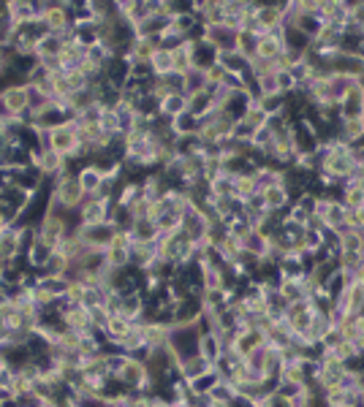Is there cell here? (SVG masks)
I'll use <instances>...</instances> for the list:
<instances>
[{"instance_id": "1", "label": "cell", "mask_w": 364, "mask_h": 407, "mask_svg": "<svg viewBox=\"0 0 364 407\" xmlns=\"http://www.w3.org/2000/svg\"><path fill=\"white\" fill-rule=\"evenodd\" d=\"M199 340H201V331L196 323H182V326H172L169 328V351L177 356V362H185L190 356L199 353Z\"/></svg>"}, {"instance_id": "2", "label": "cell", "mask_w": 364, "mask_h": 407, "mask_svg": "<svg viewBox=\"0 0 364 407\" xmlns=\"http://www.w3.org/2000/svg\"><path fill=\"white\" fill-rule=\"evenodd\" d=\"M114 380H117L125 391L152 394V377H150V372H147V364L139 362V359H131V356H128V362H125V366L117 372Z\"/></svg>"}, {"instance_id": "3", "label": "cell", "mask_w": 364, "mask_h": 407, "mask_svg": "<svg viewBox=\"0 0 364 407\" xmlns=\"http://www.w3.org/2000/svg\"><path fill=\"white\" fill-rule=\"evenodd\" d=\"M321 169L318 171H326L329 177H334V180L340 182H348L351 177H354V171H356V160L351 158V152H329V149H323L321 147Z\"/></svg>"}, {"instance_id": "4", "label": "cell", "mask_w": 364, "mask_h": 407, "mask_svg": "<svg viewBox=\"0 0 364 407\" xmlns=\"http://www.w3.org/2000/svg\"><path fill=\"white\" fill-rule=\"evenodd\" d=\"M41 22H44L46 33H52V36H68L71 28H74V17H71V11L65 8V0L46 3V14Z\"/></svg>"}, {"instance_id": "5", "label": "cell", "mask_w": 364, "mask_h": 407, "mask_svg": "<svg viewBox=\"0 0 364 407\" xmlns=\"http://www.w3.org/2000/svg\"><path fill=\"white\" fill-rule=\"evenodd\" d=\"M65 233H68V231H65V223H63L60 215L46 212L44 218H41V223H39V242L46 244L49 250H57V247L63 244Z\"/></svg>"}, {"instance_id": "6", "label": "cell", "mask_w": 364, "mask_h": 407, "mask_svg": "<svg viewBox=\"0 0 364 407\" xmlns=\"http://www.w3.org/2000/svg\"><path fill=\"white\" fill-rule=\"evenodd\" d=\"M0 98H3V106H6L8 117L22 120V117L30 112V103H28V87H25V85H8V87H3Z\"/></svg>"}, {"instance_id": "7", "label": "cell", "mask_w": 364, "mask_h": 407, "mask_svg": "<svg viewBox=\"0 0 364 407\" xmlns=\"http://www.w3.org/2000/svg\"><path fill=\"white\" fill-rule=\"evenodd\" d=\"M79 233H82V242H85L90 250H109V244H112L117 228L112 226V223H101V226H82Z\"/></svg>"}, {"instance_id": "8", "label": "cell", "mask_w": 364, "mask_h": 407, "mask_svg": "<svg viewBox=\"0 0 364 407\" xmlns=\"http://www.w3.org/2000/svg\"><path fill=\"white\" fill-rule=\"evenodd\" d=\"M201 41L210 44L218 52H228L236 46V30H231L226 25H212V28H201Z\"/></svg>"}, {"instance_id": "9", "label": "cell", "mask_w": 364, "mask_h": 407, "mask_svg": "<svg viewBox=\"0 0 364 407\" xmlns=\"http://www.w3.org/2000/svg\"><path fill=\"white\" fill-rule=\"evenodd\" d=\"M337 114H340V120H362L364 114V87L356 82L348 95L337 103Z\"/></svg>"}, {"instance_id": "10", "label": "cell", "mask_w": 364, "mask_h": 407, "mask_svg": "<svg viewBox=\"0 0 364 407\" xmlns=\"http://www.w3.org/2000/svg\"><path fill=\"white\" fill-rule=\"evenodd\" d=\"M264 345H267L264 331H259V328H245V331L234 340V353L242 356V359H247V356H253L256 351H261Z\"/></svg>"}, {"instance_id": "11", "label": "cell", "mask_w": 364, "mask_h": 407, "mask_svg": "<svg viewBox=\"0 0 364 407\" xmlns=\"http://www.w3.org/2000/svg\"><path fill=\"white\" fill-rule=\"evenodd\" d=\"M22 258V242H19V231L17 226L0 228V264L17 261Z\"/></svg>"}, {"instance_id": "12", "label": "cell", "mask_w": 364, "mask_h": 407, "mask_svg": "<svg viewBox=\"0 0 364 407\" xmlns=\"http://www.w3.org/2000/svg\"><path fill=\"white\" fill-rule=\"evenodd\" d=\"M283 49H285V44H283V30H277V33H261L259 41H256V57L274 63L283 54Z\"/></svg>"}, {"instance_id": "13", "label": "cell", "mask_w": 364, "mask_h": 407, "mask_svg": "<svg viewBox=\"0 0 364 407\" xmlns=\"http://www.w3.org/2000/svg\"><path fill=\"white\" fill-rule=\"evenodd\" d=\"M264 204H267V215H283L294 204V198L285 185H272L264 190Z\"/></svg>"}, {"instance_id": "14", "label": "cell", "mask_w": 364, "mask_h": 407, "mask_svg": "<svg viewBox=\"0 0 364 407\" xmlns=\"http://www.w3.org/2000/svg\"><path fill=\"white\" fill-rule=\"evenodd\" d=\"M144 307H147V296H144L141 288L128 291V293L120 296V315L128 317V320H139L144 315Z\"/></svg>"}, {"instance_id": "15", "label": "cell", "mask_w": 364, "mask_h": 407, "mask_svg": "<svg viewBox=\"0 0 364 407\" xmlns=\"http://www.w3.org/2000/svg\"><path fill=\"white\" fill-rule=\"evenodd\" d=\"M185 112H188V95L185 92H169L158 103V117L161 120H174Z\"/></svg>"}, {"instance_id": "16", "label": "cell", "mask_w": 364, "mask_h": 407, "mask_svg": "<svg viewBox=\"0 0 364 407\" xmlns=\"http://www.w3.org/2000/svg\"><path fill=\"white\" fill-rule=\"evenodd\" d=\"M77 182H79V187H82V193L85 196H98V190L103 187V171L98 169V166H92V163H88V166H82L79 171H77Z\"/></svg>"}, {"instance_id": "17", "label": "cell", "mask_w": 364, "mask_h": 407, "mask_svg": "<svg viewBox=\"0 0 364 407\" xmlns=\"http://www.w3.org/2000/svg\"><path fill=\"white\" fill-rule=\"evenodd\" d=\"M131 331H134V320L123 317L120 313L109 317V323L103 326V334H106V340H109V345H112V348H114L117 342H123V340H125ZM114 351H117V348H114Z\"/></svg>"}, {"instance_id": "18", "label": "cell", "mask_w": 364, "mask_h": 407, "mask_svg": "<svg viewBox=\"0 0 364 407\" xmlns=\"http://www.w3.org/2000/svg\"><path fill=\"white\" fill-rule=\"evenodd\" d=\"M256 19L261 25V33H277V30H283V17H280V11H277L274 3H259Z\"/></svg>"}, {"instance_id": "19", "label": "cell", "mask_w": 364, "mask_h": 407, "mask_svg": "<svg viewBox=\"0 0 364 407\" xmlns=\"http://www.w3.org/2000/svg\"><path fill=\"white\" fill-rule=\"evenodd\" d=\"M247 57H242L236 49L228 52H218V65L226 71L228 76H247Z\"/></svg>"}, {"instance_id": "20", "label": "cell", "mask_w": 364, "mask_h": 407, "mask_svg": "<svg viewBox=\"0 0 364 407\" xmlns=\"http://www.w3.org/2000/svg\"><path fill=\"white\" fill-rule=\"evenodd\" d=\"M218 63V49H212L210 44H204L201 39H196V46H193V54H190V68L196 71H207L210 65Z\"/></svg>"}, {"instance_id": "21", "label": "cell", "mask_w": 364, "mask_h": 407, "mask_svg": "<svg viewBox=\"0 0 364 407\" xmlns=\"http://www.w3.org/2000/svg\"><path fill=\"white\" fill-rule=\"evenodd\" d=\"M199 353L207 359L210 364H215L223 356V342H221V334L218 331H204L201 340H199Z\"/></svg>"}, {"instance_id": "22", "label": "cell", "mask_w": 364, "mask_h": 407, "mask_svg": "<svg viewBox=\"0 0 364 407\" xmlns=\"http://www.w3.org/2000/svg\"><path fill=\"white\" fill-rule=\"evenodd\" d=\"M155 258H158V244L155 242H136L131 247V267H136V269L144 271Z\"/></svg>"}, {"instance_id": "23", "label": "cell", "mask_w": 364, "mask_h": 407, "mask_svg": "<svg viewBox=\"0 0 364 407\" xmlns=\"http://www.w3.org/2000/svg\"><path fill=\"white\" fill-rule=\"evenodd\" d=\"M242 253L245 255H253V258H264L270 253V236L261 233V231H250L242 239Z\"/></svg>"}, {"instance_id": "24", "label": "cell", "mask_w": 364, "mask_h": 407, "mask_svg": "<svg viewBox=\"0 0 364 407\" xmlns=\"http://www.w3.org/2000/svg\"><path fill=\"white\" fill-rule=\"evenodd\" d=\"M337 198L343 201L345 209H356V207H364V187L359 182H343L337 187Z\"/></svg>"}, {"instance_id": "25", "label": "cell", "mask_w": 364, "mask_h": 407, "mask_svg": "<svg viewBox=\"0 0 364 407\" xmlns=\"http://www.w3.org/2000/svg\"><path fill=\"white\" fill-rule=\"evenodd\" d=\"M283 44L288 52H296V54H305V52H310V46H313V39L310 36H305L299 28H283Z\"/></svg>"}, {"instance_id": "26", "label": "cell", "mask_w": 364, "mask_h": 407, "mask_svg": "<svg viewBox=\"0 0 364 407\" xmlns=\"http://www.w3.org/2000/svg\"><path fill=\"white\" fill-rule=\"evenodd\" d=\"M212 369V364L207 362L201 353H196V356H190V359H185V362H180V375L182 380H196V377H201V375H207Z\"/></svg>"}, {"instance_id": "27", "label": "cell", "mask_w": 364, "mask_h": 407, "mask_svg": "<svg viewBox=\"0 0 364 407\" xmlns=\"http://www.w3.org/2000/svg\"><path fill=\"white\" fill-rule=\"evenodd\" d=\"M277 293L285 304H296V302H305L307 293L302 288V280H277Z\"/></svg>"}, {"instance_id": "28", "label": "cell", "mask_w": 364, "mask_h": 407, "mask_svg": "<svg viewBox=\"0 0 364 407\" xmlns=\"http://www.w3.org/2000/svg\"><path fill=\"white\" fill-rule=\"evenodd\" d=\"M334 136L345 144H356V141H364V125L362 120H340L337 123V131Z\"/></svg>"}, {"instance_id": "29", "label": "cell", "mask_w": 364, "mask_h": 407, "mask_svg": "<svg viewBox=\"0 0 364 407\" xmlns=\"http://www.w3.org/2000/svg\"><path fill=\"white\" fill-rule=\"evenodd\" d=\"M169 125H172V134L177 136V138H182V136H196L199 134V128H201L199 117L190 114V112H185V114H180V117L169 120Z\"/></svg>"}, {"instance_id": "30", "label": "cell", "mask_w": 364, "mask_h": 407, "mask_svg": "<svg viewBox=\"0 0 364 407\" xmlns=\"http://www.w3.org/2000/svg\"><path fill=\"white\" fill-rule=\"evenodd\" d=\"M8 19H11V25L36 22V17H33V3H28V0H11V3H8Z\"/></svg>"}, {"instance_id": "31", "label": "cell", "mask_w": 364, "mask_h": 407, "mask_svg": "<svg viewBox=\"0 0 364 407\" xmlns=\"http://www.w3.org/2000/svg\"><path fill=\"white\" fill-rule=\"evenodd\" d=\"M158 226H155V220L152 218H141V220H134V226H131V236H134V244L136 242H155L158 239Z\"/></svg>"}, {"instance_id": "32", "label": "cell", "mask_w": 364, "mask_h": 407, "mask_svg": "<svg viewBox=\"0 0 364 407\" xmlns=\"http://www.w3.org/2000/svg\"><path fill=\"white\" fill-rule=\"evenodd\" d=\"M150 68H152L155 79H163V76L174 74V68H172V49H163V46H161V49L152 54V60H150Z\"/></svg>"}, {"instance_id": "33", "label": "cell", "mask_w": 364, "mask_h": 407, "mask_svg": "<svg viewBox=\"0 0 364 407\" xmlns=\"http://www.w3.org/2000/svg\"><path fill=\"white\" fill-rule=\"evenodd\" d=\"M215 106H212V98H210V92H193V95H188V112L190 114H196L199 120L204 117V114H210Z\"/></svg>"}, {"instance_id": "34", "label": "cell", "mask_w": 364, "mask_h": 407, "mask_svg": "<svg viewBox=\"0 0 364 407\" xmlns=\"http://www.w3.org/2000/svg\"><path fill=\"white\" fill-rule=\"evenodd\" d=\"M277 383H291V386H305L307 383V375L302 369V364H283L280 366V375H277Z\"/></svg>"}, {"instance_id": "35", "label": "cell", "mask_w": 364, "mask_h": 407, "mask_svg": "<svg viewBox=\"0 0 364 407\" xmlns=\"http://www.w3.org/2000/svg\"><path fill=\"white\" fill-rule=\"evenodd\" d=\"M39 282L44 285L54 299H65V296H68V288H71V280H68V277H49V274H39Z\"/></svg>"}, {"instance_id": "36", "label": "cell", "mask_w": 364, "mask_h": 407, "mask_svg": "<svg viewBox=\"0 0 364 407\" xmlns=\"http://www.w3.org/2000/svg\"><path fill=\"white\" fill-rule=\"evenodd\" d=\"M117 112V125H120V136H125V134H131L134 128H136V123H139V114H136V109H131V106H117L114 109Z\"/></svg>"}, {"instance_id": "37", "label": "cell", "mask_w": 364, "mask_h": 407, "mask_svg": "<svg viewBox=\"0 0 364 407\" xmlns=\"http://www.w3.org/2000/svg\"><path fill=\"white\" fill-rule=\"evenodd\" d=\"M236 394H239V391H236V388H234L228 380H223V377H221V380H218V383L210 388V394H207V397H210L212 402H223V405H228V402H231Z\"/></svg>"}, {"instance_id": "38", "label": "cell", "mask_w": 364, "mask_h": 407, "mask_svg": "<svg viewBox=\"0 0 364 407\" xmlns=\"http://www.w3.org/2000/svg\"><path fill=\"white\" fill-rule=\"evenodd\" d=\"M345 299H348V313H351V315L364 313V285L351 282L348 291H345Z\"/></svg>"}, {"instance_id": "39", "label": "cell", "mask_w": 364, "mask_h": 407, "mask_svg": "<svg viewBox=\"0 0 364 407\" xmlns=\"http://www.w3.org/2000/svg\"><path fill=\"white\" fill-rule=\"evenodd\" d=\"M239 120H245L250 128H256V131H259V128H264V125L270 123V114H267L259 103H253V106H247V112H245Z\"/></svg>"}, {"instance_id": "40", "label": "cell", "mask_w": 364, "mask_h": 407, "mask_svg": "<svg viewBox=\"0 0 364 407\" xmlns=\"http://www.w3.org/2000/svg\"><path fill=\"white\" fill-rule=\"evenodd\" d=\"M256 41H259V36H250V33H236V52L242 54V57H247V60H253L256 57Z\"/></svg>"}, {"instance_id": "41", "label": "cell", "mask_w": 364, "mask_h": 407, "mask_svg": "<svg viewBox=\"0 0 364 407\" xmlns=\"http://www.w3.org/2000/svg\"><path fill=\"white\" fill-rule=\"evenodd\" d=\"M207 90V82H204V71H196L190 68L185 74V95H193V92H204Z\"/></svg>"}, {"instance_id": "42", "label": "cell", "mask_w": 364, "mask_h": 407, "mask_svg": "<svg viewBox=\"0 0 364 407\" xmlns=\"http://www.w3.org/2000/svg\"><path fill=\"white\" fill-rule=\"evenodd\" d=\"M98 125L106 136H120V125H117V112L114 109H103L98 117Z\"/></svg>"}, {"instance_id": "43", "label": "cell", "mask_w": 364, "mask_h": 407, "mask_svg": "<svg viewBox=\"0 0 364 407\" xmlns=\"http://www.w3.org/2000/svg\"><path fill=\"white\" fill-rule=\"evenodd\" d=\"M256 90H259V101H261V98H272V95H280V87H277V76H274V74H267V76L256 79Z\"/></svg>"}, {"instance_id": "44", "label": "cell", "mask_w": 364, "mask_h": 407, "mask_svg": "<svg viewBox=\"0 0 364 407\" xmlns=\"http://www.w3.org/2000/svg\"><path fill=\"white\" fill-rule=\"evenodd\" d=\"M259 106L270 114V117H277V114H283L285 112V95H272V98H261L259 101Z\"/></svg>"}, {"instance_id": "45", "label": "cell", "mask_w": 364, "mask_h": 407, "mask_svg": "<svg viewBox=\"0 0 364 407\" xmlns=\"http://www.w3.org/2000/svg\"><path fill=\"white\" fill-rule=\"evenodd\" d=\"M253 134H256V128H250L245 120H236V123H234V131H231V138L239 141V144H250V141H253Z\"/></svg>"}, {"instance_id": "46", "label": "cell", "mask_w": 364, "mask_h": 407, "mask_svg": "<svg viewBox=\"0 0 364 407\" xmlns=\"http://www.w3.org/2000/svg\"><path fill=\"white\" fill-rule=\"evenodd\" d=\"M343 342H345V337L340 334V328H337V326H332V328L321 337L318 345H321V351H334V348H337V345H343Z\"/></svg>"}, {"instance_id": "47", "label": "cell", "mask_w": 364, "mask_h": 407, "mask_svg": "<svg viewBox=\"0 0 364 407\" xmlns=\"http://www.w3.org/2000/svg\"><path fill=\"white\" fill-rule=\"evenodd\" d=\"M337 328H340V334H343L348 342L359 337V323H356V315H345L340 323H337Z\"/></svg>"}, {"instance_id": "48", "label": "cell", "mask_w": 364, "mask_h": 407, "mask_svg": "<svg viewBox=\"0 0 364 407\" xmlns=\"http://www.w3.org/2000/svg\"><path fill=\"white\" fill-rule=\"evenodd\" d=\"M226 71H223V68H221V65H218V63H215V65H210V68H207V71H204V82H207V90H210V87H218V85H223V82H226Z\"/></svg>"}, {"instance_id": "49", "label": "cell", "mask_w": 364, "mask_h": 407, "mask_svg": "<svg viewBox=\"0 0 364 407\" xmlns=\"http://www.w3.org/2000/svg\"><path fill=\"white\" fill-rule=\"evenodd\" d=\"M345 228H351V231H364V207L345 209Z\"/></svg>"}, {"instance_id": "50", "label": "cell", "mask_w": 364, "mask_h": 407, "mask_svg": "<svg viewBox=\"0 0 364 407\" xmlns=\"http://www.w3.org/2000/svg\"><path fill=\"white\" fill-rule=\"evenodd\" d=\"M109 317H112V313L103 307V304H98V307H90V323L92 328H98V331H103V326L109 323Z\"/></svg>"}, {"instance_id": "51", "label": "cell", "mask_w": 364, "mask_h": 407, "mask_svg": "<svg viewBox=\"0 0 364 407\" xmlns=\"http://www.w3.org/2000/svg\"><path fill=\"white\" fill-rule=\"evenodd\" d=\"M245 209H247V212H259V215H261V212H267V204H264V193H253V196H250V198L245 201Z\"/></svg>"}, {"instance_id": "52", "label": "cell", "mask_w": 364, "mask_h": 407, "mask_svg": "<svg viewBox=\"0 0 364 407\" xmlns=\"http://www.w3.org/2000/svg\"><path fill=\"white\" fill-rule=\"evenodd\" d=\"M6 125V123H3ZM0 125V160H3V155L8 152V134H6V128Z\"/></svg>"}, {"instance_id": "53", "label": "cell", "mask_w": 364, "mask_h": 407, "mask_svg": "<svg viewBox=\"0 0 364 407\" xmlns=\"http://www.w3.org/2000/svg\"><path fill=\"white\" fill-rule=\"evenodd\" d=\"M6 372H8V362H6V356H3V353H0V377H3V375H6Z\"/></svg>"}, {"instance_id": "54", "label": "cell", "mask_w": 364, "mask_h": 407, "mask_svg": "<svg viewBox=\"0 0 364 407\" xmlns=\"http://www.w3.org/2000/svg\"><path fill=\"white\" fill-rule=\"evenodd\" d=\"M359 407H364V391L359 394Z\"/></svg>"}, {"instance_id": "55", "label": "cell", "mask_w": 364, "mask_h": 407, "mask_svg": "<svg viewBox=\"0 0 364 407\" xmlns=\"http://www.w3.org/2000/svg\"><path fill=\"white\" fill-rule=\"evenodd\" d=\"M362 125H364V114H362Z\"/></svg>"}, {"instance_id": "56", "label": "cell", "mask_w": 364, "mask_h": 407, "mask_svg": "<svg viewBox=\"0 0 364 407\" xmlns=\"http://www.w3.org/2000/svg\"><path fill=\"white\" fill-rule=\"evenodd\" d=\"M351 407H359V405H351Z\"/></svg>"}]
</instances>
